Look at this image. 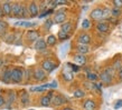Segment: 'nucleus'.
Returning a JSON list of instances; mask_svg holds the SVG:
<instances>
[{"mask_svg":"<svg viewBox=\"0 0 122 110\" xmlns=\"http://www.w3.org/2000/svg\"><path fill=\"white\" fill-rule=\"evenodd\" d=\"M25 70L22 68H15L12 69V76H11V82L14 84H20L24 79Z\"/></svg>","mask_w":122,"mask_h":110,"instance_id":"obj_1","label":"nucleus"},{"mask_svg":"<svg viewBox=\"0 0 122 110\" xmlns=\"http://www.w3.org/2000/svg\"><path fill=\"white\" fill-rule=\"evenodd\" d=\"M57 66H58V63H55L51 59H45L44 61L41 62V69L45 70L48 73L53 72V70L55 69V68H57Z\"/></svg>","mask_w":122,"mask_h":110,"instance_id":"obj_2","label":"nucleus"},{"mask_svg":"<svg viewBox=\"0 0 122 110\" xmlns=\"http://www.w3.org/2000/svg\"><path fill=\"white\" fill-rule=\"evenodd\" d=\"M90 17L92 20H95V21H102L103 20V8L101 7H96L94 8L91 13H90Z\"/></svg>","mask_w":122,"mask_h":110,"instance_id":"obj_3","label":"nucleus"},{"mask_svg":"<svg viewBox=\"0 0 122 110\" xmlns=\"http://www.w3.org/2000/svg\"><path fill=\"white\" fill-rule=\"evenodd\" d=\"M54 91L53 90H49V91L46 93L45 96H43L41 98V107H49V106H52V99H53V97H54Z\"/></svg>","mask_w":122,"mask_h":110,"instance_id":"obj_4","label":"nucleus"},{"mask_svg":"<svg viewBox=\"0 0 122 110\" xmlns=\"http://www.w3.org/2000/svg\"><path fill=\"white\" fill-rule=\"evenodd\" d=\"M66 18H67L66 12L63 10H59L54 15L53 21H54V23H61V25H63L64 22H66Z\"/></svg>","mask_w":122,"mask_h":110,"instance_id":"obj_5","label":"nucleus"},{"mask_svg":"<svg viewBox=\"0 0 122 110\" xmlns=\"http://www.w3.org/2000/svg\"><path fill=\"white\" fill-rule=\"evenodd\" d=\"M77 44H85V46H90L91 44V36L87 32H81L77 37Z\"/></svg>","mask_w":122,"mask_h":110,"instance_id":"obj_6","label":"nucleus"},{"mask_svg":"<svg viewBox=\"0 0 122 110\" xmlns=\"http://www.w3.org/2000/svg\"><path fill=\"white\" fill-rule=\"evenodd\" d=\"M33 72H34L33 77L36 81H44L46 79V71L43 70L41 68H36Z\"/></svg>","mask_w":122,"mask_h":110,"instance_id":"obj_7","label":"nucleus"},{"mask_svg":"<svg viewBox=\"0 0 122 110\" xmlns=\"http://www.w3.org/2000/svg\"><path fill=\"white\" fill-rule=\"evenodd\" d=\"M65 102H67V99L62 95H54L52 99V106L53 107H59L64 105Z\"/></svg>","mask_w":122,"mask_h":110,"instance_id":"obj_8","label":"nucleus"},{"mask_svg":"<svg viewBox=\"0 0 122 110\" xmlns=\"http://www.w3.org/2000/svg\"><path fill=\"white\" fill-rule=\"evenodd\" d=\"M28 11H29V16L30 17H37L39 15V6H38L35 1H31L29 4H28Z\"/></svg>","mask_w":122,"mask_h":110,"instance_id":"obj_9","label":"nucleus"},{"mask_svg":"<svg viewBox=\"0 0 122 110\" xmlns=\"http://www.w3.org/2000/svg\"><path fill=\"white\" fill-rule=\"evenodd\" d=\"M110 22L107 21H99L96 23V29L97 31L101 33H107L109 32V30H110Z\"/></svg>","mask_w":122,"mask_h":110,"instance_id":"obj_10","label":"nucleus"},{"mask_svg":"<svg viewBox=\"0 0 122 110\" xmlns=\"http://www.w3.org/2000/svg\"><path fill=\"white\" fill-rule=\"evenodd\" d=\"M100 80H101V82H102L103 84L109 86V84H112V81H113V77H112V76H110V75H109L105 70H103V71L100 73Z\"/></svg>","mask_w":122,"mask_h":110,"instance_id":"obj_11","label":"nucleus"},{"mask_svg":"<svg viewBox=\"0 0 122 110\" xmlns=\"http://www.w3.org/2000/svg\"><path fill=\"white\" fill-rule=\"evenodd\" d=\"M12 16L14 18H22V4L18 2L12 4Z\"/></svg>","mask_w":122,"mask_h":110,"instance_id":"obj_12","label":"nucleus"},{"mask_svg":"<svg viewBox=\"0 0 122 110\" xmlns=\"http://www.w3.org/2000/svg\"><path fill=\"white\" fill-rule=\"evenodd\" d=\"M12 4L9 1H5L4 4H1V9L4 11L5 16H12Z\"/></svg>","mask_w":122,"mask_h":110,"instance_id":"obj_13","label":"nucleus"},{"mask_svg":"<svg viewBox=\"0 0 122 110\" xmlns=\"http://www.w3.org/2000/svg\"><path fill=\"white\" fill-rule=\"evenodd\" d=\"M47 47L48 46H47V44H46V40L43 39V38H39V39L34 44V48H35L36 50H38V51H44Z\"/></svg>","mask_w":122,"mask_h":110,"instance_id":"obj_14","label":"nucleus"},{"mask_svg":"<svg viewBox=\"0 0 122 110\" xmlns=\"http://www.w3.org/2000/svg\"><path fill=\"white\" fill-rule=\"evenodd\" d=\"M11 76H12V70L11 69H6L2 71L1 75V80L5 84H10L11 82Z\"/></svg>","mask_w":122,"mask_h":110,"instance_id":"obj_15","label":"nucleus"},{"mask_svg":"<svg viewBox=\"0 0 122 110\" xmlns=\"http://www.w3.org/2000/svg\"><path fill=\"white\" fill-rule=\"evenodd\" d=\"M73 60H74V62L77 65V66H84L85 63L87 62V58H86V56L84 55H76L73 57Z\"/></svg>","mask_w":122,"mask_h":110,"instance_id":"obj_16","label":"nucleus"},{"mask_svg":"<svg viewBox=\"0 0 122 110\" xmlns=\"http://www.w3.org/2000/svg\"><path fill=\"white\" fill-rule=\"evenodd\" d=\"M75 50L77 52V55H86L90 52V46H85V44H77L75 46Z\"/></svg>","mask_w":122,"mask_h":110,"instance_id":"obj_17","label":"nucleus"},{"mask_svg":"<svg viewBox=\"0 0 122 110\" xmlns=\"http://www.w3.org/2000/svg\"><path fill=\"white\" fill-rule=\"evenodd\" d=\"M26 37L27 39L29 41H34V42H36V41L39 39V33H38L37 30H28L26 33Z\"/></svg>","mask_w":122,"mask_h":110,"instance_id":"obj_18","label":"nucleus"},{"mask_svg":"<svg viewBox=\"0 0 122 110\" xmlns=\"http://www.w3.org/2000/svg\"><path fill=\"white\" fill-rule=\"evenodd\" d=\"M83 108L85 110H94L96 108V102L92 99H86L83 102Z\"/></svg>","mask_w":122,"mask_h":110,"instance_id":"obj_19","label":"nucleus"},{"mask_svg":"<svg viewBox=\"0 0 122 110\" xmlns=\"http://www.w3.org/2000/svg\"><path fill=\"white\" fill-rule=\"evenodd\" d=\"M15 27H25V28H34V27L37 26L36 22H27V21H17L14 23Z\"/></svg>","mask_w":122,"mask_h":110,"instance_id":"obj_20","label":"nucleus"},{"mask_svg":"<svg viewBox=\"0 0 122 110\" xmlns=\"http://www.w3.org/2000/svg\"><path fill=\"white\" fill-rule=\"evenodd\" d=\"M57 41H58V39H57V37H56L55 35H48L47 38H46V44H47L48 47H54V46H56V44H57Z\"/></svg>","mask_w":122,"mask_h":110,"instance_id":"obj_21","label":"nucleus"},{"mask_svg":"<svg viewBox=\"0 0 122 110\" xmlns=\"http://www.w3.org/2000/svg\"><path fill=\"white\" fill-rule=\"evenodd\" d=\"M112 18V9L109 7L103 8V20L102 21H109Z\"/></svg>","mask_w":122,"mask_h":110,"instance_id":"obj_22","label":"nucleus"},{"mask_svg":"<svg viewBox=\"0 0 122 110\" xmlns=\"http://www.w3.org/2000/svg\"><path fill=\"white\" fill-rule=\"evenodd\" d=\"M8 30V23L4 20H0V37H6Z\"/></svg>","mask_w":122,"mask_h":110,"instance_id":"obj_23","label":"nucleus"},{"mask_svg":"<svg viewBox=\"0 0 122 110\" xmlns=\"http://www.w3.org/2000/svg\"><path fill=\"white\" fill-rule=\"evenodd\" d=\"M72 29H73V23L71 21L64 22L63 25L61 26V30H63L64 32H66V33H71Z\"/></svg>","mask_w":122,"mask_h":110,"instance_id":"obj_24","label":"nucleus"},{"mask_svg":"<svg viewBox=\"0 0 122 110\" xmlns=\"http://www.w3.org/2000/svg\"><path fill=\"white\" fill-rule=\"evenodd\" d=\"M48 88H51V84H43V86H39V87H34V88H31L30 90L34 92H43V91H46Z\"/></svg>","mask_w":122,"mask_h":110,"instance_id":"obj_25","label":"nucleus"},{"mask_svg":"<svg viewBox=\"0 0 122 110\" xmlns=\"http://www.w3.org/2000/svg\"><path fill=\"white\" fill-rule=\"evenodd\" d=\"M70 33H66V32H64L63 30H61L59 29V31L57 32V39H58L59 41H65L67 40L68 38H70Z\"/></svg>","mask_w":122,"mask_h":110,"instance_id":"obj_26","label":"nucleus"},{"mask_svg":"<svg viewBox=\"0 0 122 110\" xmlns=\"http://www.w3.org/2000/svg\"><path fill=\"white\" fill-rule=\"evenodd\" d=\"M86 79H87V81H90V82H96V81L100 79V77H99L96 73L91 71V72L86 73Z\"/></svg>","mask_w":122,"mask_h":110,"instance_id":"obj_27","label":"nucleus"},{"mask_svg":"<svg viewBox=\"0 0 122 110\" xmlns=\"http://www.w3.org/2000/svg\"><path fill=\"white\" fill-rule=\"evenodd\" d=\"M73 97L76 98V99H82V98H84L85 97V91L83 90V89H81V88L76 89V90L73 92Z\"/></svg>","mask_w":122,"mask_h":110,"instance_id":"obj_28","label":"nucleus"},{"mask_svg":"<svg viewBox=\"0 0 122 110\" xmlns=\"http://www.w3.org/2000/svg\"><path fill=\"white\" fill-rule=\"evenodd\" d=\"M63 78H64V80L65 81H72L73 80V72L71 71L70 69L68 70H66V71H64L63 72Z\"/></svg>","mask_w":122,"mask_h":110,"instance_id":"obj_29","label":"nucleus"},{"mask_svg":"<svg viewBox=\"0 0 122 110\" xmlns=\"http://www.w3.org/2000/svg\"><path fill=\"white\" fill-rule=\"evenodd\" d=\"M20 101H21V105L22 106H28L29 103V96L27 95L26 92H24L20 97Z\"/></svg>","mask_w":122,"mask_h":110,"instance_id":"obj_30","label":"nucleus"},{"mask_svg":"<svg viewBox=\"0 0 122 110\" xmlns=\"http://www.w3.org/2000/svg\"><path fill=\"white\" fill-rule=\"evenodd\" d=\"M121 15H122L121 9H118V8H112V18L119 19Z\"/></svg>","mask_w":122,"mask_h":110,"instance_id":"obj_31","label":"nucleus"},{"mask_svg":"<svg viewBox=\"0 0 122 110\" xmlns=\"http://www.w3.org/2000/svg\"><path fill=\"white\" fill-rule=\"evenodd\" d=\"M4 39L7 44H15V35H14V33L6 35V37H5Z\"/></svg>","mask_w":122,"mask_h":110,"instance_id":"obj_32","label":"nucleus"},{"mask_svg":"<svg viewBox=\"0 0 122 110\" xmlns=\"http://www.w3.org/2000/svg\"><path fill=\"white\" fill-rule=\"evenodd\" d=\"M91 21H90L89 19H84L83 21H82V29L84 30H89L90 28H91Z\"/></svg>","mask_w":122,"mask_h":110,"instance_id":"obj_33","label":"nucleus"},{"mask_svg":"<svg viewBox=\"0 0 122 110\" xmlns=\"http://www.w3.org/2000/svg\"><path fill=\"white\" fill-rule=\"evenodd\" d=\"M112 67H113V68H114V70L117 71V72H118V70L122 68L121 60H115V61H113V65H112Z\"/></svg>","mask_w":122,"mask_h":110,"instance_id":"obj_34","label":"nucleus"},{"mask_svg":"<svg viewBox=\"0 0 122 110\" xmlns=\"http://www.w3.org/2000/svg\"><path fill=\"white\" fill-rule=\"evenodd\" d=\"M67 66L71 68V71H72V72H78V71H80V66L75 65V63H67Z\"/></svg>","mask_w":122,"mask_h":110,"instance_id":"obj_35","label":"nucleus"},{"mask_svg":"<svg viewBox=\"0 0 122 110\" xmlns=\"http://www.w3.org/2000/svg\"><path fill=\"white\" fill-rule=\"evenodd\" d=\"M16 99H17V95H16V92H15V91H10V92H9V97H8V100H9V102L12 103Z\"/></svg>","mask_w":122,"mask_h":110,"instance_id":"obj_36","label":"nucleus"},{"mask_svg":"<svg viewBox=\"0 0 122 110\" xmlns=\"http://www.w3.org/2000/svg\"><path fill=\"white\" fill-rule=\"evenodd\" d=\"M104 70H105V71H107V73H109V75H110V76H112V77H113V78H114L115 77V73H117V71H115V70H114V68H113V67H107V68H105V69H104Z\"/></svg>","mask_w":122,"mask_h":110,"instance_id":"obj_37","label":"nucleus"},{"mask_svg":"<svg viewBox=\"0 0 122 110\" xmlns=\"http://www.w3.org/2000/svg\"><path fill=\"white\" fill-rule=\"evenodd\" d=\"M53 25H54L53 19H47V20L45 21V28H46V30H49V29H51Z\"/></svg>","mask_w":122,"mask_h":110,"instance_id":"obj_38","label":"nucleus"},{"mask_svg":"<svg viewBox=\"0 0 122 110\" xmlns=\"http://www.w3.org/2000/svg\"><path fill=\"white\" fill-rule=\"evenodd\" d=\"M31 75H34V72H31V70L26 69L25 70V73H24V78L27 79V80H29L30 78H31Z\"/></svg>","mask_w":122,"mask_h":110,"instance_id":"obj_39","label":"nucleus"},{"mask_svg":"<svg viewBox=\"0 0 122 110\" xmlns=\"http://www.w3.org/2000/svg\"><path fill=\"white\" fill-rule=\"evenodd\" d=\"M112 4H113L114 8H118V9H121L122 8V0H113Z\"/></svg>","mask_w":122,"mask_h":110,"instance_id":"obj_40","label":"nucleus"},{"mask_svg":"<svg viewBox=\"0 0 122 110\" xmlns=\"http://www.w3.org/2000/svg\"><path fill=\"white\" fill-rule=\"evenodd\" d=\"M28 13H29V11H28V7L22 4V18L24 19L27 18V17H28Z\"/></svg>","mask_w":122,"mask_h":110,"instance_id":"obj_41","label":"nucleus"},{"mask_svg":"<svg viewBox=\"0 0 122 110\" xmlns=\"http://www.w3.org/2000/svg\"><path fill=\"white\" fill-rule=\"evenodd\" d=\"M120 108H122V99H119L118 101L114 103V109L115 110L120 109Z\"/></svg>","mask_w":122,"mask_h":110,"instance_id":"obj_42","label":"nucleus"},{"mask_svg":"<svg viewBox=\"0 0 122 110\" xmlns=\"http://www.w3.org/2000/svg\"><path fill=\"white\" fill-rule=\"evenodd\" d=\"M6 105V100H5V97L0 96V107H2Z\"/></svg>","mask_w":122,"mask_h":110,"instance_id":"obj_43","label":"nucleus"},{"mask_svg":"<svg viewBox=\"0 0 122 110\" xmlns=\"http://www.w3.org/2000/svg\"><path fill=\"white\" fill-rule=\"evenodd\" d=\"M117 73H118V77H119V79H120V81H122V68L119 69Z\"/></svg>","mask_w":122,"mask_h":110,"instance_id":"obj_44","label":"nucleus"},{"mask_svg":"<svg viewBox=\"0 0 122 110\" xmlns=\"http://www.w3.org/2000/svg\"><path fill=\"white\" fill-rule=\"evenodd\" d=\"M57 87V82L56 81H53L52 84H51V89H55Z\"/></svg>","mask_w":122,"mask_h":110,"instance_id":"obj_45","label":"nucleus"},{"mask_svg":"<svg viewBox=\"0 0 122 110\" xmlns=\"http://www.w3.org/2000/svg\"><path fill=\"white\" fill-rule=\"evenodd\" d=\"M4 65H5V61H4V59H0V69L4 67Z\"/></svg>","mask_w":122,"mask_h":110,"instance_id":"obj_46","label":"nucleus"},{"mask_svg":"<svg viewBox=\"0 0 122 110\" xmlns=\"http://www.w3.org/2000/svg\"><path fill=\"white\" fill-rule=\"evenodd\" d=\"M4 11H2V9H1V7H0V20H1V18L4 17Z\"/></svg>","mask_w":122,"mask_h":110,"instance_id":"obj_47","label":"nucleus"},{"mask_svg":"<svg viewBox=\"0 0 122 110\" xmlns=\"http://www.w3.org/2000/svg\"><path fill=\"white\" fill-rule=\"evenodd\" d=\"M62 110H73L72 108H70V107H65V108H63Z\"/></svg>","mask_w":122,"mask_h":110,"instance_id":"obj_48","label":"nucleus"},{"mask_svg":"<svg viewBox=\"0 0 122 110\" xmlns=\"http://www.w3.org/2000/svg\"><path fill=\"white\" fill-rule=\"evenodd\" d=\"M0 96H1V93H0Z\"/></svg>","mask_w":122,"mask_h":110,"instance_id":"obj_49","label":"nucleus"}]
</instances>
